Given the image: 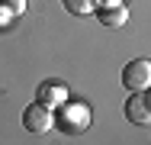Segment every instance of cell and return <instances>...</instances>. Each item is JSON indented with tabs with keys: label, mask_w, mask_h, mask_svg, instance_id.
<instances>
[{
	"label": "cell",
	"mask_w": 151,
	"mask_h": 145,
	"mask_svg": "<svg viewBox=\"0 0 151 145\" xmlns=\"http://www.w3.org/2000/svg\"><path fill=\"white\" fill-rule=\"evenodd\" d=\"M55 129H61L64 136H81L90 129V107L81 100H64L55 107Z\"/></svg>",
	"instance_id": "obj_1"
},
{
	"label": "cell",
	"mask_w": 151,
	"mask_h": 145,
	"mask_svg": "<svg viewBox=\"0 0 151 145\" xmlns=\"http://www.w3.org/2000/svg\"><path fill=\"white\" fill-rule=\"evenodd\" d=\"M23 126H26L29 132H35V136L48 132V129L55 126V107H48V103H42V100L29 103V107L23 110Z\"/></svg>",
	"instance_id": "obj_2"
},
{
	"label": "cell",
	"mask_w": 151,
	"mask_h": 145,
	"mask_svg": "<svg viewBox=\"0 0 151 145\" xmlns=\"http://www.w3.org/2000/svg\"><path fill=\"white\" fill-rule=\"evenodd\" d=\"M125 119L135 126H151V90H129L125 100Z\"/></svg>",
	"instance_id": "obj_3"
},
{
	"label": "cell",
	"mask_w": 151,
	"mask_h": 145,
	"mask_svg": "<svg viewBox=\"0 0 151 145\" xmlns=\"http://www.w3.org/2000/svg\"><path fill=\"white\" fill-rule=\"evenodd\" d=\"M122 87L125 90H145V87H151V61L148 58H132L122 68Z\"/></svg>",
	"instance_id": "obj_4"
},
{
	"label": "cell",
	"mask_w": 151,
	"mask_h": 145,
	"mask_svg": "<svg viewBox=\"0 0 151 145\" xmlns=\"http://www.w3.org/2000/svg\"><path fill=\"white\" fill-rule=\"evenodd\" d=\"M93 16H96L103 26H109V29H119V26L129 23V10H125V3H116V7H96Z\"/></svg>",
	"instance_id": "obj_5"
},
{
	"label": "cell",
	"mask_w": 151,
	"mask_h": 145,
	"mask_svg": "<svg viewBox=\"0 0 151 145\" xmlns=\"http://www.w3.org/2000/svg\"><path fill=\"white\" fill-rule=\"evenodd\" d=\"M35 100H42V103H48V107L64 103V100H68V87H64V81H42Z\"/></svg>",
	"instance_id": "obj_6"
},
{
	"label": "cell",
	"mask_w": 151,
	"mask_h": 145,
	"mask_svg": "<svg viewBox=\"0 0 151 145\" xmlns=\"http://www.w3.org/2000/svg\"><path fill=\"white\" fill-rule=\"evenodd\" d=\"M61 7H64L68 13H74V16H87V13L96 10L93 0H61Z\"/></svg>",
	"instance_id": "obj_7"
},
{
	"label": "cell",
	"mask_w": 151,
	"mask_h": 145,
	"mask_svg": "<svg viewBox=\"0 0 151 145\" xmlns=\"http://www.w3.org/2000/svg\"><path fill=\"white\" fill-rule=\"evenodd\" d=\"M0 3H3V7H6L13 16H23V13L29 10V0H0Z\"/></svg>",
	"instance_id": "obj_8"
},
{
	"label": "cell",
	"mask_w": 151,
	"mask_h": 145,
	"mask_svg": "<svg viewBox=\"0 0 151 145\" xmlns=\"http://www.w3.org/2000/svg\"><path fill=\"white\" fill-rule=\"evenodd\" d=\"M10 20H13V13H10V10H6V7H3V3H0V26H6V23H10Z\"/></svg>",
	"instance_id": "obj_9"
},
{
	"label": "cell",
	"mask_w": 151,
	"mask_h": 145,
	"mask_svg": "<svg viewBox=\"0 0 151 145\" xmlns=\"http://www.w3.org/2000/svg\"><path fill=\"white\" fill-rule=\"evenodd\" d=\"M116 3H122V0H93V7H116Z\"/></svg>",
	"instance_id": "obj_10"
}]
</instances>
